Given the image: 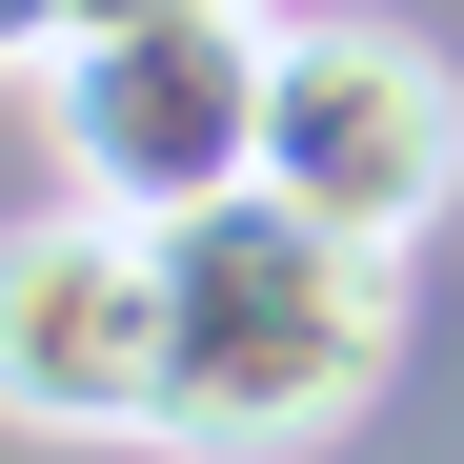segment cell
<instances>
[{"label":"cell","instance_id":"cell-1","mask_svg":"<svg viewBox=\"0 0 464 464\" xmlns=\"http://www.w3.org/2000/svg\"><path fill=\"white\" fill-rule=\"evenodd\" d=\"M404 363V243L222 182L162 222V444H324Z\"/></svg>","mask_w":464,"mask_h":464},{"label":"cell","instance_id":"cell-2","mask_svg":"<svg viewBox=\"0 0 464 464\" xmlns=\"http://www.w3.org/2000/svg\"><path fill=\"white\" fill-rule=\"evenodd\" d=\"M41 141H61L82 202H141V222L263 182V21H243V0L61 21V41H41Z\"/></svg>","mask_w":464,"mask_h":464},{"label":"cell","instance_id":"cell-3","mask_svg":"<svg viewBox=\"0 0 464 464\" xmlns=\"http://www.w3.org/2000/svg\"><path fill=\"white\" fill-rule=\"evenodd\" d=\"M263 182L363 243H424L464 202V61L424 21H263Z\"/></svg>","mask_w":464,"mask_h":464},{"label":"cell","instance_id":"cell-4","mask_svg":"<svg viewBox=\"0 0 464 464\" xmlns=\"http://www.w3.org/2000/svg\"><path fill=\"white\" fill-rule=\"evenodd\" d=\"M0 424L41 444H162V222L61 182L0 222Z\"/></svg>","mask_w":464,"mask_h":464},{"label":"cell","instance_id":"cell-5","mask_svg":"<svg viewBox=\"0 0 464 464\" xmlns=\"http://www.w3.org/2000/svg\"><path fill=\"white\" fill-rule=\"evenodd\" d=\"M61 21H82V0H0V61L41 82V41H61Z\"/></svg>","mask_w":464,"mask_h":464},{"label":"cell","instance_id":"cell-6","mask_svg":"<svg viewBox=\"0 0 464 464\" xmlns=\"http://www.w3.org/2000/svg\"><path fill=\"white\" fill-rule=\"evenodd\" d=\"M82 21H162V0H82ZM243 21H263V0H243Z\"/></svg>","mask_w":464,"mask_h":464}]
</instances>
